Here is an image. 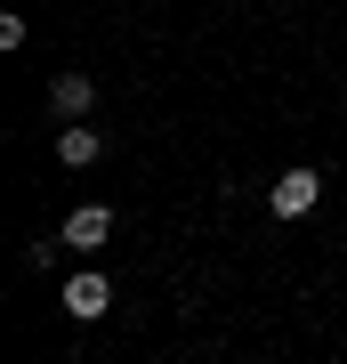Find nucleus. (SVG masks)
Returning a JSON list of instances; mask_svg holds the SVG:
<instances>
[{
	"mask_svg": "<svg viewBox=\"0 0 347 364\" xmlns=\"http://www.w3.org/2000/svg\"><path fill=\"white\" fill-rule=\"evenodd\" d=\"M315 203H323V178H315V170H283V178H275V195H267L275 219H307Z\"/></svg>",
	"mask_w": 347,
	"mask_h": 364,
	"instance_id": "nucleus-1",
	"label": "nucleus"
},
{
	"mask_svg": "<svg viewBox=\"0 0 347 364\" xmlns=\"http://www.w3.org/2000/svg\"><path fill=\"white\" fill-rule=\"evenodd\" d=\"M105 235H114V210H105V203H81L73 219H65V235H57V243H65V251H97Z\"/></svg>",
	"mask_w": 347,
	"mask_h": 364,
	"instance_id": "nucleus-2",
	"label": "nucleus"
},
{
	"mask_svg": "<svg viewBox=\"0 0 347 364\" xmlns=\"http://www.w3.org/2000/svg\"><path fill=\"white\" fill-rule=\"evenodd\" d=\"M105 308H114V284H105V275H73V284H65V316L89 324V316H105Z\"/></svg>",
	"mask_w": 347,
	"mask_h": 364,
	"instance_id": "nucleus-3",
	"label": "nucleus"
},
{
	"mask_svg": "<svg viewBox=\"0 0 347 364\" xmlns=\"http://www.w3.org/2000/svg\"><path fill=\"white\" fill-rule=\"evenodd\" d=\"M49 105H57L65 122H81V114L97 105V81H89V73H57V81H49Z\"/></svg>",
	"mask_w": 347,
	"mask_h": 364,
	"instance_id": "nucleus-4",
	"label": "nucleus"
},
{
	"mask_svg": "<svg viewBox=\"0 0 347 364\" xmlns=\"http://www.w3.org/2000/svg\"><path fill=\"white\" fill-rule=\"evenodd\" d=\"M97 154H105V138L89 130V122H73V130H65V138H57V162H65V170H89Z\"/></svg>",
	"mask_w": 347,
	"mask_h": 364,
	"instance_id": "nucleus-5",
	"label": "nucleus"
}]
</instances>
